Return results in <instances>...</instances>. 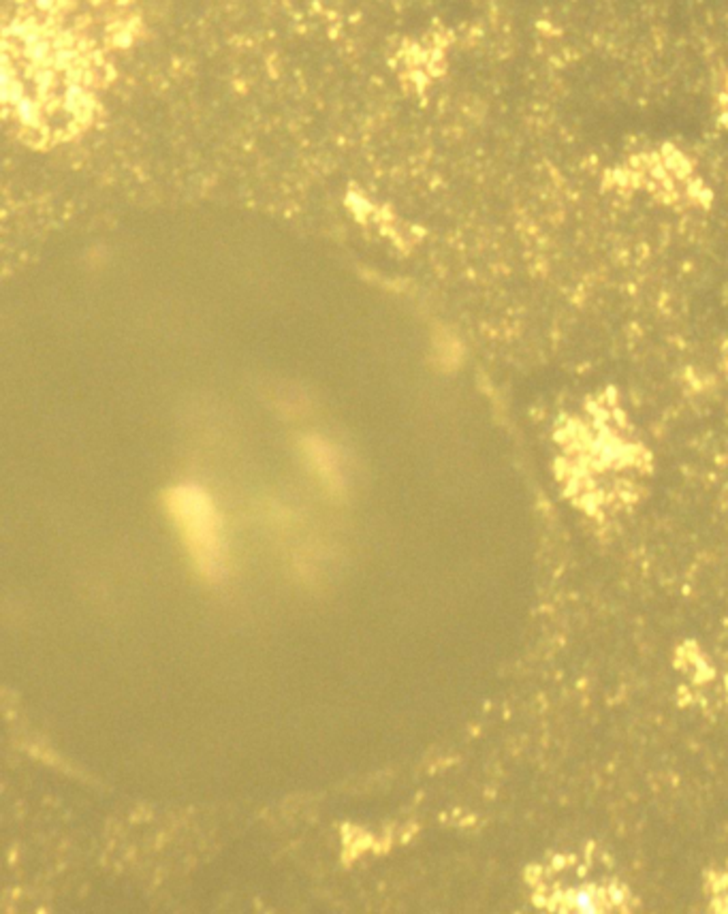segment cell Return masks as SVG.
Wrapping results in <instances>:
<instances>
[{
	"label": "cell",
	"mask_w": 728,
	"mask_h": 914,
	"mask_svg": "<svg viewBox=\"0 0 728 914\" xmlns=\"http://www.w3.org/2000/svg\"><path fill=\"white\" fill-rule=\"evenodd\" d=\"M86 34L64 0L22 5L5 30V112L30 142H63L93 118L99 64Z\"/></svg>",
	"instance_id": "1"
},
{
	"label": "cell",
	"mask_w": 728,
	"mask_h": 914,
	"mask_svg": "<svg viewBox=\"0 0 728 914\" xmlns=\"http://www.w3.org/2000/svg\"><path fill=\"white\" fill-rule=\"evenodd\" d=\"M587 863V859H585ZM575 855H560L549 865H532L526 880L534 906L547 912H633L639 908L633 889L617 876L598 874Z\"/></svg>",
	"instance_id": "2"
},
{
	"label": "cell",
	"mask_w": 728,
	"mask_h": 914,
	"mask_svg": "<svg viewBox=\"0 0 728 914\" xmlns=\"http://www.w3.org/2000/svg\"><path fill=\"white\" fill-rule=\"evenodd\" d=\"M167 506L199 573L212 581L222 579L227 571L222 519L208 492L197 486H180L169 492Z\"/></svg>",
	"instance_id": "3"
},
{
	"label": "cell",
	"mask_w": 728,
	"mask_h": 914,
	"mask_svg": "<svg viewBox=\"0 0 728 914\" xmlns=\"http://www.w3.org/2000/svg\"><path fill=\"white\" fill-rule=\"evenodd\" d=\"M306 451L312 459L314 468H317L319 475L323 477V481H327V486L338 487L339 483H342V475H339L338 457L336 453L331 451V447L323 443V440L314 438L310 443H306Z\"/></svg>",
	"instance_id": "4"
}]
</instances>
